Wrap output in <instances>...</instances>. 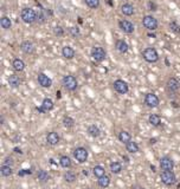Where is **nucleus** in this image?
<instances>
[{
    "mask_svg": "<svg viewBox=\"0 0 180 189\" xmlns=\"http://www.w3.org/2000/svg\"><path fill=\"white\" fill-rule=\"evenodd\" d=\"M145 103L149 108H156L159 105V98L154 94H147L145 96Z\"/></svg>",
    "mask_w": 180,
    "mask_h": 189,
    "instance_id": "nucleus-10",
    "label": "nucleus"
},
{
    "mask_svg": "<svg viewBox=\"0 0 180 189\" xmlns=\"http://www.w3.org/2000/svg\"><path fill=\"white\" fill-rule=\"evenodd\" d=\"M86 189H93V188H86Z\"/></svg>",
    "mask_w": 180,
    "mask_h": 189,
    "instance_id": "nucleus-40",
    "label": "nucleus"
},
{
    "mask_svg": "<svg viewBox=\"0 0 180 189\" xmlns=\"http://www.w3.org/2000/svg\"><path fill=\"white\" fill-rule=\"evenodd\" d=\"M37 178H38V181H39V182L45 183V182H47V181L50 180V175H49V173H47L46 170L40 169L39 171H38V174H37Z\"/></svg>",
    "mask_w": 180,
    "mask_h": 189,
    "instance_id": "nucleus-18",
    "label": "nucleus"
},
{
    "mask_svg": "<svg viewBox=\"0 0 180 189\" xmlns=\"http://www.w3.org/2000/svg\"><path fill=\"white\" fill-rule=\"evenodd\" d=\"M116 48L120 51L121 53H125L128 51V44L125 40H117L116 41Z\"/></svg>",
    "mask_w": 180,
    "mask_h": 189,
    "instance_id": "nucleus-28",
    "label": "nucleus"
},
{
    "mask_svg": "<svg viewBox=\"0 0 180 189\" xmlns=\"http://www.w3.org/2000/svg\"><path fill=\"white\" fill-rule=\"evenodd\" d=\"M161 182L166 186H173L177 182V176L173 171H162L160 175Z\"/></svg>",
    "mask_w": 180,
    "mask_h": 189,
    "instance_id": "nucleus-4",
    "label": "nucleus"
},
{
    "mask_svg": "<svg viewBox=\"0 0 180 189\" xmlns=\"http://www.w3.org/2000/svg\"><path fill=\"white\" fill-rule=\"evenodd\" d=\"M142 57L148 63H155V61H158V59H159V54L156 52V50L153 48V47H147V48H145L143 52H142Z\"/></svg>",
    "mask_w": 180,
    "mask_h": 189,
    "instance_id": "nucleus-3",
    "label": "nucleus"
},
{
    "mask_svg": "<svg viewBox=\"0 0 180 189\" xmlns=\"http://www.w3.org/2000/svg\"><path fill=\"white\" fill-rule=\"evenodd\" d=\"M109 184H110V178H109V176L104 175L99 178V186L102 187V188H108Z\"/></svg>",
    "mask_w": 180,
    "mask_h": 189,
    "instance_id": "nucleus-29",
    "label": "nucleus"
},
{
    "mask_svg": "<svg viewBox=\"0 0 180 189\" xmlns=\"http://www.w3.org/2000/svg\"><path fill=\"white\" fill-rule=\"evenodd\" d=\"M0 25H1V27L4 30H8V28H11V26H12V21H11L10 18H7V17H2L1 20H0Z\"/></svg>",
    "mask_w": 180,
    "mask_h": 189,
    "instance_id": "nucleus-31",
    "label": "nucleus"
},
{
    "mask_svg": "<svg viewBox=\"0 0 180 189\" xmlns=\"http://www.w3.org/2000/svg\"><path fill=\"white\" fill-rule=\"evenodd\" d=\"M46 142L50 144V145H56V144H58L59 143V136L57 132H55V131H51V132H49L46 136Z\"/></svg>",
    "mask_w": 180,
    "mask_h": 189,
    "instance_id": "nucleus-16",
    "label": "nucleus"
},
{
    "mask_svg": "<svg viewBox=\"0 0 180 189\" xmlns=\"http://www.w3.org/2000/svg\"><path fill=\"white\" fill-rule=\"evenodd\" d=\"M160 168L164 170V171H172L174 168V162L173 160L168 156H165V157H161L160 158Z\"/></svg>",
    "mask_w": 180,
    "mask_h": 189,
    "instance_id": "nucleus-8",
    "label": "nucleus"
},
{
    "mask_svg": "<svg viewBox=\"0 0 180 189\" xmlns=\"http://www.w3.org/2000/svg\"><path fill=\"white\" fill-rule=\"evenodd\" d=\"M69 32H70V34L72 36V37H78L80 36V28L78 27H76V26H72V27H70V30H69Z\"/></svg>",
    "mask_w": 180,
    "mask_h": 189,
    "instance_id": "nucleus-37",
    "label": "nucleus"
},
{
    "mask_svg": "<svg viewBox=\"0 0 180 189\" xmlns=\"http://www.w3.org/2000/svg\"><path fill=\"white\" fill-rule=\"evenodd\" d=\"M110 170L113 174H119L122 170V166L120 162H112L110 163Z\"/></svg>",
    "mask_w": 180,
    "mask_h": 189,
    "instance_id": "nucleus-32",
    "label": "nucleus"
},
{
    "mask_svg": "<svg viewBox=\"0 0 180 189\" xmlns=\"http://www.w3.org/2000/svg\"><path fill=\"white\" fill-rule=\"evenodd\" d=\"M126 149L128 153H130V154H135V153H138L139 151V145H138V143L134 141H129L128 143L126 144Z\"/></svg>",
    "mask_w": 180,
    "mask_h": 189,
    "instance_id": "nucleus-20",
    "label": "nucleus"
},
{
    "mask_svg": "<svg viewBox=\"0 0 180 189\" xmlns=\"http://www.w3.org/2000/svg\"><path fill=\"white\" fill-rule=\"evenodd\" d=\"M114 89L116 92H119L120 94H126L129 91L128 88V84L122 79H117V81L114 82Z\"/></svg>",
    "mask_w": 180,
    "mask_h": 189,
    "instance_id": "nucleus-9",
    "label": "nucleus"
},
{
    "mask_svg": "<svg viewBox=\"0 0 180 189\" xmlns=\"http://www.w3.org/2000/svg\"><path fill=\"white\" fill-rule=\"evenodd\" d=\"M142 25L149 31H154L158 28V20L152 15H145L142 18Z\"/></svg>",
    "mask_w": 180,
    "mask_h": 189,
    "instance_id": "nucleus-5",
    "label": "nucleus"
},
{
    "mask_svg": "<svg viewBox=\"0 0 180 189\" xmlns=\"http://www.w3.org/2000/svg\"><path fill=\"white\" fill-rule=\"evenodd\" d=\"M63 124H64L65 128H72L73 125H75V121H73V118H71L70 116H65L63 118Z\"/></svg>",
    "mask_w": 180,
    "mask_h": 189,
    "instance_id": "nucleus-34",
    "label": "nucleus"
},
{
    "mask_svg": "<svg viewBox=\"0 0 180 189\" xmlns=\"http://www.w3.org/2000/svg\"><path fill=\"white\" fill-rule=\"evenodd\" d=\"M121 12L125 15H127V17H130V15L134 14V6L130 5V4H125L121 7Z\"/></svg>",
    "mask_w": 180,
    "mask_h": 189,
    "instance_id": "nucleus-19",
    "label": "nucleus"
},
{
    "mask_svg": "<svg viewBox=\"0 0 180 189\" xmlns=\"http://www.w3.org/2000/svg\"><path fill=\"white\" fill-rule=\"evenodd\" d=\"M12 164V158H10V157H7L6 160H5V164Z\"/></svg>",
    "mask_w": 180,
    "mask_h": 189,
    "instance_id": "nucleus-39",
    "label": "nucleus"
},
{
    "mask_svg": "<svg viewBox=\"0 0 180 189\" xmlns=\"http://www.w3.org/2000/svg\"><path fill=\"white\" fill-rule=\"evenodd\" d=\"M166 85H167V90H168L169 92H175V91H178L180 88L179 81H178L177 78H174V77L169 78V79L167 81Z\"/></svg>",
    "mask_w": 180,
    "mask_h": 189,
    "instance_id": "nucleus-13",
    "label": "nucleus"
},
{
    "mask_svg": "<svg viewBox=\"0 0 180 189\" xmlns=\"http://www.w3.org/2000/svg\"><path fill=\"white\" fill-rule=\"evenodd\" d=\"M0 171H1V175L4 176V177H8V176L12 175V173H13V170L11 168V166H8V164H2L1 166V169H0Z\"/></svg>",
    "mask_w": 180,
    "mask_h": 189,
    "instance_id": "nucleus-24",
    "label": "nucleus"
},
{
    "mask_svg": "<svg viewBox=\"0 0 180 189\" xmlns=\"http://www.w3.org/2000/svg\"><path fill=\"white\" fill-rule=\"evenodd\" d=\"M84 2L90 8H97L100 6V0H84Z\"/></svg>",
    "mask_w": 180,
    "mask_h": 189,
    "instance_id": "nucleus-35",
    "label": "nucleus"
},
{
    "mask_svg": "<svg viewBox=\"0 0 180 189\" xmlns=\"http://www.w3.org/2000/svg\"><path fill=\"white\" fill-rule=\"evenodd\" d=\"M54 33L56 34V36H58V37H62V36L64 34V30H63L60 26H56L54 28Z\"/></svg>",
    "mask_w": 180,
    "mask_h": 189,
    "instance_id": "nucleus-38",
    "label": "nucleus"
},
{
    "mask_svg": "<svg viewBox=\"0 0 180 189\" xmlns=\"http://www.w3.org/2000/svg\"><path fill=\"white\" fill-rule=\"evenodd\" d=\"M20 18H21V20L24 21V23H26V24H32V23L37 20V13H36L34 10L26 7V8H24L21 11Z\"/></svg>",
    "mask_w": 180,
    "mask_h": 189,
    "instance_id": "nucleus-1",
    "label": "nucleus"
},
{
    "mask_svg": "<svg viewBox=\"0 0 180 189\" xmlns=\"http://www.w3.org/2000/svg\"><path fill=\"white\" fill-rule=\"evenodd\" d=\"M148 122H149L153 127H159L161 123V118H160V116L155 115V114H152V115L148 117Z\"/></svg>",
    "mask_w": 180,
    "mask_h": 189,
    "instance_id": "nucleus-25",
    "label": "nucleus"
},
{
    "mask_svg": "<svg viewBox=\"0 0 180 189\" xmlns=\"http://www.w3.org/2000/svg\"><path fill=\"white\" fill-rule=\"evenodd\" d=\"M91 57H93L94 61H103L106 59V57H107V53H106V51H104L103 47L95 46V47H93V50H91Z\"/></svg>",
    "mask_w": 180,
    "mask_h": 189,
    "instance_id": "nucleus-7",
    "label": "nucleus"
},
{
    "mask_svg": "<svg viewBox=\"0 0 180 189\" xmlns=\"http://www.w3.org/2000/svg\"><path fill=\"white\" fill-rule=\"evenodd\" d=\"M169 30L174 32V33H180V26L175 23V21H172L169 23Z\"/></svg>",
    "mask_w": 180,
    "mask_h": 189,
    "instance_id": "nucleus-36",
    "label": "nucleus"
},
{
    "mask_svg": "<svg viewBox=\"0 0 180 189\" xmlns=\"http://www.w3.org/2000/svg\"><path fill=\"white\" fill-rule=\"evenodd\" d=\"M8 84L13 88H18L20 85V78L17 76V74H11L8 77Z\"/></svg>",
    "mask_w": 180,
    "mask_h": 189,
    "instance_id": "nucleus-23",
    "label": "nucleus"
},
{
    "mask_svg": "<svg viewBox=\"0 0 180 189\" xmlns=\"http://www.w3.org/2000/svg\"><path fill=\"white\" fill-rule=\"evenodd\" d=\"M93 174L96 177H102V176H104L106 175V170H104V168L102 167V166H95L93 169Z\"/></svg>",
    "mask_w": 180,
    "mask_h": 189,
    "instance_id": "nucleus-27",
    "label": "nucleus"
},
{
    "mask_svg": "<svg viewBox=\"0 0 180 189\" xmlns=\"http://www.w3.org/2000/svg\"><path fill=\"white\" fill-rule=\"evenodd\" d=\"M63 86L67 89L68 91H75L77 86H78V83H77V79L71 76V74H68V76H64L63 77Z\"/></svg>",
    "mask_w": 180,
    "mask_h": 189,
    "instance_id": "nucleus-2",
    "label": "nucleus"
},
{
    "mask_svg": "<svg viewBox=\"0 0 180 189\" xmlns=\"http://www.w3.org/2000/svg\"><path fill=\"white\" fill-rule=\"evenodd\" d=\"M64 180L67 181L68 183H72L76 181V174L72 173V171H67L64 174Z\"/></svg>",
    "mask_w": 180,
    "mask_h": 189,
    "instance_id": "nucleus-33",
    "label": "nucleus"
},
{
    "mask_svg": "<svg viewBox=\"0 0 180 189\" xmlns=\"http://www.w3.org/2000/svg\"><path fill=\"white\" fill-rule=\"evenodd\" d=\"M119 140H120L122 143H125L127 144L129 141H132V136L128 132V131H125V130H122L120 134H119Z\"/></svg>",
    "mask_w": 180,
    "mask_h": 189,
    "instance_id": "nucleus-22",
    "label": "nucleus"
},
{
    "mask_svg": "<svg viewBox=\"0 0 180 189\" xmlns=\"http://www.w3.org/2000/svg\"><path fill=\"white\" fill-rule=\"evenodd\" d=\"M12 66H13V69L15 70V71H23L24 69H25V63L21 61V59H19V58H15L13 61H12Z\"/></svg>",
    "mask_w": 180,
    "mask_h": 189,
    "instance_id": "nucleus-21",
    "label": "nucleus"
},
{
    "mask_svg": "<svg viewBox=\"0 0 180 189\" xmlns=\"http://www.w3.org/2000/svg\"><path fill=\"white\" fill-rule=\"evenodd\" d=\"M37 81H38V83H39V85L42 86V88H50L51 85H52V81L47 77L45 74H38V77H37Z\"/></svg>",
    "mask_w": 180,
    "mask_h": 189,
    "instance_id": "nucleus-11",
    "label": "nucleus"
},
{
    "mask_svg": "<svg viewBox=\"0 0 180 189\" xmlns=\"http://www.w3.org/2000/svg\"><path fill=\"white\" fill-rule=\"evenodd\" d=\"M119 26H120L121 31H123L125 33H133L134 32V25L130 23L129 20H120V23H119Z\"/></svg>",
    "mask_w": 180,
    "mask_h": 189,
    "instance_id": "nucleus-12",
    "label": "nucleus"
},
{
    "mask_svg": "<svg viewBox=\"0 0 180 189\" xmlns=\"http://www.w3.org/2000/svg\"><path fill=\"white\" fill-rule=\"evenodd\" d=\"M59 163L60 166L63 167V168H70L71 167V160H70V157H68V156H62L59 158Z\"/></svg>",
    "mask_w": 180,
    "mask_h": 189,
    "instance_id": "nucleus-30",
    "label": "nucleus"
},
{
    "mask_svg": "<svg viewBox=\"0 0 180 189\" xmlns=\"http://www.w3.org/2000/svg\"><path fill=\"white\" fill-rule=\"evenodd\" d=\"M20 48H21V51H23L24 53H27V54L33 53V51H34L33 44H32L31 41H29V40L23 41V43H21V45H20Z\"/></svg>",
    "mask_w": 180,
    "mask_h": 189,
    "instance_id": "nucleus-15",
    "label": "nucleus"
},
{
    "mask_svg": "<svg viewBox=\"0 0 180 189\" xmlns=\"http://www.w3.org/2000/svg\"><path fill=\"white\" fill-rule=\"evenodd\" d=\"M88 134L91 137H99L101 135V130L99 129V127H96L95 124H93V125H90L88 128Z\"/></svg>",
    "mask_w": 180,
    "mask_h": 189,
    "instance_id": "nucleus-26",
    "label": "nucleus"
},
{
    "mask_svg": "<svg viewBox=\"0 0 180 189\" xmlns=\"http://www.w3.org/2000/svg\"><path fill=\"white\" fill-rule=\"evenodd\" d=\"M62 54L67 59H72L75 57V50L71 46H64L62 48Z\"/></svg>",
    "mask_w": 180,
    "mask_h": 189,
    "instance_id": "nucleus-17",
    "label": "nucleus"
},
{
    "mask_svg": "<svg viewBox=\"0 0 180 189\" xmlns=\"http://www.w3.org/2000/svg\"><path fill=\"white\" fill-rule=\"evenodd\" d=\"M54 109V101L50 99V98H45L43 103H42V107L38 108V111L40 112H44V111H50Z\"/></svg>",
    "mask_w": 180,
    "mask_h": 189,
    "instance_id": "nucleus-14",
    "label": "nucleus"
},
{
    "mask_svg": "<svg viewBox=\"0 0 180 189\" xmlns=\"http://www.w3.org/2000/svg\"><path fill=\"white\" fill-rule=\"evenodd\" d=\"M73 156H75V158H76L80 163H84V162H87L89 154H88V150L86 148L78 147V148H76L73 150Z\"/></svg>",
    "mask_w": 180,
    "mask_h": 189,
    "instance_id": "nucleus-6",
    "label": "nucleus"
}]
</instances>
